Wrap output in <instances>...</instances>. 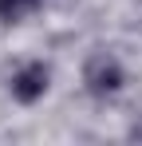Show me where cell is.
<instances>
[{"mask_svg": "<svg viewBox=\"0 0 142 146\" xmlns=\"http://www.w3.org/2000/svg\"><path fill=\"white\" fill-rule=\"evenodd\" d=\"M79 87H83V95H91L95 103H107V99L122 95V87H126V63H122L111 48L87 51L83 63H79Z\"/></svg>", "mask_w": 142, "mask_h": 146, "instance_id": "obj_1", "label": "cell"}, {"mask_svg": "<svg viewBox=\"0 0 142 146\" xmlns=\"http://www.w3.org/2000/svg\"><path fill=\"white\" fill-rule=\"evenodd\" d=\"M51 83H55V75H51V63L40 59V55H24L12 63V71L4 79V91L8 99L24 107V111H32V107H40L47 95H51Z\"/></svg>", "mask_w": 142, "mask_h": 146, "instance_id": "obj_2", "label": "cell"}, {"mask_svg": "<svg viewBox=\"0 0 142 146\" xmlns=\"http://www.w3.org/2000/svg\"><path fill=\"white\" fill-rule=\"evenodd\" d=\"M47 8V0H0V28H20L36 20Z\"/></svg>", "mask_w": 142, "mask_h": 146, "instance_id": "obj_3", "label": "cell"}]
</instances>
